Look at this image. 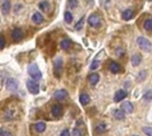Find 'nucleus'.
Segmentation results:
<instances>
[{
  "instance_id": "nucleus-21",
  "label": "nucleus",
  "mask_w": 152,
  "mask_h": 136,
  "mask_svg": "<svg viewBox=\"0 0 152 136\" xmlns=\"http://www.w3.org/2000/svg\"><path fill=\"white\" fill-rule=\"evenodd\" d=\"M46 128V125L44 122H39L36 125V130H37L38 133H43Z\"/></svg>"
},
{
  "instance_id": "nucleus-8",
  "label": "nucleus",
  "mask_w": 152,
  "mask_h": 136,
  "mask_svg": "<svg viewBox=\"0 0 152 136\" xmlns=\"http://www.w3.org/2000/svg\"><path fill=\"white\" fill-rule=\"evenodd\" d=\"M6 89L8 91H16L18 89V82L14 79V78H9L6 81V84H5Z\"/></svg>"
},
{
  "instance_id": "nucleus-2",
  "label": "nucleus",
  "mask_w": 152,
  "mask_h": 136,
  "mask_svg": "<svg viewBox=\"0 0 152 136\" xmlns=\"http://www.w3.org/2000/svg\"><path fill=\"white\" fill-rule=\"evenodd\" d=\"M137 44H139L140 48L145 52H149L152 49V44L150 41L143 37H139L137 38Z\"/></svg>"
},
{
  "instance_id": "nucleus-26",
  "label": "nucleus",
  "mask_w": 152,
  "mask_h": 136,
  "mask_svg": "<svg viewBox=\"0 0 152 136\" xmlns=\"http://www.w3.org/2000/svg\"><path fill=\"white\" fill-rule=\"evenodd\" d=\"M84 21H85V18L82 17L81 19L78 21V22L75 25V29H76L77 30H80L83 28V26H84Z\"/></svg>"
},
{
  "instance_id": "nucleus-13",
  "label": "nucleus",
  "mask_w": 152,
  "mask_h": 136,
  "mask_svg": "<svg viewBox=\"0 0 152 136\" xmlns=\"http://www.w3.org/2000/svg\"><path fill=\"white\" fill-rule=\"evenodd\" d=\"M43 21H44V18H43V15H42L40 13L37 12V13H35L33 14V16H32V22H33L34 23H36V24H40V23L43 22Z\"/></svg>"
},
{
  "instance_id": "nucleus-25",
  "label": "nucleus",
  "mask_w": 152,
  "mask_h": 136,
  "mask_svg": "<svg viewBox=\"0 0 152 136\" xmlns=\"http://www.w3.org/2000/svg\"><path fill=\"white\" fill-rule=\"evenodd\" d=\"M64 20L67 23H71V22L73 21V16L69 12H66L64 14Z\"/></svg>"
},
{
  "instance_id": "nucleus-10",
  "label": "nucleus",
  "mask_w": 152,
  "mask_h": 136,
  "mask_svg": "<svg viewBox=\"0 0 152 136\" xmlns=\"http://www.w3.org/2000/svg\"><path fill=\"white\" fill-rule=\"evenodd\" d=\"M127 96V93L124 90H118L117 93H116L115 96H114V101L116 102H119L121 101L126 98Z\"/></svg>"
},
{
  "instance_id": "nucleus-34",
  "label": "nucleus",
  "mask_w": 152,
  "mask_h": 136,
  "mask_svg": "<svg viewBox=\"0 0 152 136\" xmlns=\"http://www.w3.org/2000/svg\"><path fill=\"white\" fill-rule=\"evenodd\" d=\"M5 45V40L3 36H0V50H2Z\"/></svg>"
},
{
  "instance_id": "nucleus-11",
  "label": "nucleus",
  "mask_w": 152,
  "mask_h": 136,
  "mask_svg": "<svg viewBox=\"0 0 152 136\" xmlns=\"http://www.w3.org/2000/svg\"><path fill=\"white\" fill-rule=\"evenodd\" d=\"M121 108L126 113H132L133 111V105L130 102H124L121 105Z\"/></svg>"
},
{
  "instance_id": "nucleus-30",
  "label": "nucleus",
  "mask_w": 152,
  "mask_h": 136,
  "mask_svg": "<svg viewBox=\"0 0 152 136\" xmlns=\"http://www.w3.org/2000/svg\"><path fill=\"white\" fill-rule=\"evenodd\" d=\"M78 2L77 0H69V7L71 9H74L77 6Z\"/></svg>"
},
{
  "instance_id": "nucleus-9",
  "label": "nucleus",
  "mask_w": 152,
  "mask_h": 136,
  "mask_svg": "<svg viewBox=\"0 0 152 136\" xmlns=\"http://www.w3.org/2000/svg\"><path fill=\"white\" fill-rule=\"evenodd\" d=\"M23 37V32L21 29L19 28H16L14 30H13L12 31V38L13 39V41L15 42H18V41H20L22 40Z\"/></svg>"
},
{
  "instance_id": "nucleus-5",
  "label": "nucleus",
  "mask_w": 152,
  "mask_h": 136,
  "mask_svg": "<svg viewBox=\"0 0 152 136\" xmlns=\"http://www.w3.org/2000/svg\"><path fill=\"white\" fill-rule=\"evenodd\" d=\"M0 8L4 15H7L11 10V0H0Z\"/></svg>"
},
{
  "instance_id": "nucleus-6",
  "label": "nucleus",
  "mask_w": 152,
  "mask_h": 136,
  "mask_svg": "<svg viewBox=\"0 0 152 136\" xmlns=\"http://www.w3.org/2000/svg\"><path fill=\"white\" fill-rule=\"evenodd\" d=\"M88 23L93 28H98V27L101 26V19L100 17L97 14L93 13L92 15L89 16L88 18Z\"/></svg>"
},
{
  "instance_id": "nucleus-27",
  "label": "nucleus",
  "mask_w": 152,
  "mask_h": 136,
  "mask_svg": "<svg viewBox=\"0 0 152 136\" xmlns=\"http://www.w3.org/2000/svg\"><path fill=\"white\" fill-rule=\"evenodd\" d=\"M144 29L149 31L152 30V21L151 20H146V22H144Z\"/></svg>"
},
{
  "instance_id": "nucleus-7",
  "label": "nucleus",
  "mask_w": 152,
  "mask_h": 136,
  "mask_svg": "<svg viewBox=\"0 0 152 136\" xmlns=\"http://www.w3.org/2000/svg\"><path fill=\"white\" fill-rule=\"evenodd\" d=\"M69 95V93L67 92L66 90L64 89H61V90H58L56 92L53 94V98L57 101H61V100H64L68 97Z\"/></svg>"
},
{
  "instance_id": "nucleus-35",
  "label": "nucleus",
  "mask_w": 152,
  "mask_h": 136,
  "mask_svg": "<svg viewBox=\"0 0 152 136\" xmlns=\"http://www.w3.org/2000/svg\"><path fill=\"white\" fill-rule=\"evenodd\" d=\"M71 136H82V133L81 132H80L79 129L77 128H75L72 132V134H71Z\"/></svg>"
},
{
  "instance_id": "nucleus-33",
  "label": "nucleus",
  "mask_w": 152,
  "mask_h": 136,
  "mask_svg": "<svg viewBox=\"0 0 152 136\" xmlns=\"http://www.w3.org/2000/svg\"><path fill=\"white\" fill-rule=\"evenodd\" d=\"M0 136H13V135L10 132L5 131L3 129H0Z\"/></svg>"
},
{
  "instance_id": "nucleus-22",
  "label": "nucleus",
  "mask_w": 152,
  "mask_h": 136,
  "mask_svg": "<svg viewBox=\"0 0 152 136\" xmlns=\"http://www.w3.org/2000/svg\"><path fill=\"white\" fill-rule=\"evenodd\" d=\"M38 6H39V8L41 9L42 11L47 12L48 9H49V7H50V5H49V3H48L47 1H43V2H41V3L39 4Z\"/></svg>"
},
{
  "instance_id": "nucleus-20",
  "label": "nucleus",
  "mask_w": 152,
  "mask_h": 136,
  "mask_svg": "<svg viewBox=\"0 0 152 136\" xmlns=\"http://www.w3.org/2000/svg\"><path fill=\"white\" fill-rule=\"evenodd\" d=\"M114 116L116 119L118 120H122L124 118V112L123 110H116L114 111Z\"/></svg>"
},
{
  "instance_id": "nucleus-37",
  "label": "nucleus",
  "mask_w": 152,
  "mask_h": 136,
  "mask_svg": "<svg viewBox=\"0 0 152 136\" xmlns=\"http://www.w3.org/2000/svg\"><path fill=\"white\" fill-rule=\"evenodd\" d=\"M132 136H138V135H132Z\"/></svg>"
},
{
  "instance_id": "nucleus-17",
  "label": "nucleus",
  "mask_w": 152,
  "mask_h": 136,
  "mask_svg": "<svg viewBox=\"0 0 152 136\" xmlns=\"http://www.w3.org/2000/svg\"><path fill=\"white\" fill-rule=\"evenodd\" d=\"M99 80H100V77L97 73H93L89 76V82H90V84L93 86H95L98 82H99Z\"/></svg>"
},
{
  "instance_id": "nucleus-3",
  "label": "nucleus",
  "mask_w": 152,
  "mask_h": 136,
  "mask_svg": "<svg viewBox=\"0 0 152 136\" xmlns=\"http://www.w3.org/2000/svg\"><path fill=\"white\" fill-rule=\"evenodd\" d=\"M62 71V60L61 57H58L53 61V73L56 77H60Z\"/></svg>"
},
{
  "instance_id": "nucleus-32",
  "label": "nucleus",
  "mask_w": 152,
  "mask_h": 136,
  "mask_svg": "<svg viewBox=\"0 0 152 136\" xmlns=\"http://www.w3.org/2000/svg\"><path fill=\"white\" fill-rule=\"evenodd\" d=\"M99 65H100V62H99V61H93V62H92V64H91V69H96L98 67H99Z\"/></svg>"
},
{
  "instance_id": "nucleus-15",
  "label": "nucleus",
  "mask_w": 152,
  "mask_h": 136,
  "mask_svg": "<svg viewBox=\"0 0 152 136\" xmlns=\"http://www.w3.org/2000/svg\"><path fill=\"white\" fill-rule=\"evenodd\" d=\"M131 62H132V65L133 67H136V66L140 65L141 62V56L140 55V54H135V55H132V57L131 59Z\"/></svg>"
},
{
  "instance_id": "nucleus-31",
  "label": "nucleus",
  "mask_w": 152,
  "mask_h": 136,
  "mask_svg": "<svg viewBox=\"0 0 152 136\" xmlns=\"http://www.w3.org/2000/svg\"><path fill=\"white\" fill-rule=\"evenodd\" d=\"M144 100L147 102H150L152 100V92L151 91H148V92L144 94Z\"/></svg>"
},
{
  "instance_id": "nucleus-24",
  "label": "nucleus",
  "mask_w": 152,
  "mask_h": 136,
  "mask_svg": "<svg viewBox=\"0 0 152 136\" xmlns=\"http://www.w3.org/2000/svg\"><path fill=\"white\" fill-rule=\"evenodd\" d=\"M147 77V72L145 70H141L139 75L137 76V80L139 81V82H141V81H143Z\"/></svg>"
},
{
  "instance_id": "nucleus-14",
  "label": "nucleus",
  "mask_w": 152,
  "mask_h": 136,
  "mask_svg": "<svg viewBox=\"0 0 152 136\" xmlns=\"http://www.w3.org/2000/svg\"><path fill=\"white\" fill-rule=\"evenodd\" d=\"M110 71L112 72V73L117 74L121 70V67H120V65L118 64V62L112 61L110 64Z\"/></svg>"
},
{
  "instance_id": "nucleus-36",
  "label": "nucleus",
  "mask_w": 152,
  "mask_h": 136,
  "mask_svg": "<svg viewBox=\"0 0 152 136\" xmlns=\"http://www.w3.org/2000/svg\"><path fill=\"white\" fill-rule=\"evenodd\" d=\"M69 135H70V133H69V131L68 129L63 130L60 134V136H69Z\"/></svg>"
},
{
  "instance_id": "nucleus-23",
  "label": "nucleus",
  "mask_w": 152,
  "mask_h": 136,
  "mask_svg": "<svg viewBox=\"0 0 152 136\" xmlns=\"http://www.w3.org/2000/svg\"><path fill=\"white\" fill-rule=\"evenodd\" d=\"M96 132L98 133H102L106 131V125L104 123H100L99 125H98L96 126Z\"/></svg>"
},
{
  "instance_id": "nucleus-1",
  "label": "nucleus",
  "mask_w": 152,
  "mask_h": 136,
  "mask_svg": "<svg viewBox=\"0 0 152 136\" xmlns=\"http://www.w3.org/2000/svg\"><path fill=\"white\" fill-rule=\"evenodd\" d=\"M28 73L34 80H39L42 77V73L36 63H31L28 67Z\"/></svg>"
},
{
  "instance_id": "nucleus-28",
  "label": "nucleus",
  "mask_w": 152,
  "mask_h": 136,
  "mask_svg": "<svg viewBox=\"0 0 152 136\" xmlns=\"http://www.w3.org/2000/svg\"><path fill=\"white\" fill-rule=\"evenodd\" d=\"M142 132L144 133L147 136H152V127H149V126H145L142 128Z\"/></svg>"
},
{
  "instance_id": "nucleus-29",
  "label": "nucleus",
  "mask_w": 152,
  "mask_h": 136,
  "mask_svg": "<svg viewBox=\"0 0 152 136\" xmlns=\"http://www.w3.org/2000/svg\"><path fill=\"white\" fill-rule=\"evenodd\" d=\"M13 113L12 110H8L5 111V118L6 120H10V119L13 118Z\"/></svg>"
},
{
  "instance_id": "nucleus-19",
  "label": "nucleus",
  "mask_w": 152,
  "mask_h": 136,
  "mask_svg": "<svg viewBox=\"0 0 152 136\" xmlns=\"http://www.w3.org/2000/svg\"><path fill=\"white\" fill-rule=\"evenodd\" d=\"M60 45H61V49H63V50H68L69 47H70V45H71V41L69 39V38H65V39H63L61 42V44H60Z\"/></svg>"
},
{
  "instance_id": "nucleus-4",
  "label": "nucleus",
  "mask_w": 152,
  "mask_h": 136,
  "mask_svg": "<svg viewBox=\"0 0 152 136\" xmlns=\"http://www.w3.org/2000/svg\"><path fill=\"white\" fill-rule=\"evenodd\" d=\"M27 88H28L29 92L32 94H38L39 93V85L36 82V80H28L27 81Z\"/></svg>"
},
{
  "instance_id": "nucleus-12",
  "label": "nucleus",
  "mask_w": 152,
  "mask_h": 136,
  "mask_svg": "<svg viewBox=\"0 0 152 136\" xmlns=\"http://www.w3.org/2000/svg\"><path fill=\"white\" fill-rule=\"evenodd\" d=\"M52 114L54 116H60L62 114V106L61 104H54L52 107Z\"/></svg>"
},
{
  "instance_id": "nucleus-16",
  "label": "nucleus",
  "mask_w": 152,
  "mask_h": 136,
  "mask_svg": "<svg viewBox=\"0 0 152 136\" xmlns=\"http://www.w3.org/2000/svg\"><path fill=\"white\" fill-rule=\"evenodd\" d=\"M132 17H133V13L130 9H126V10H124L122 13V18L124 21H129Z\"/></svg>"
},
{
  "instance_id": "nucleus-18",
  "label": "nucleus",
  "mask_w": 152,
  "mask_h": 136,
  "mask_svg": "<svg viewBox=\"0 0 152 136\" xmlns=\"http://www.w3.org/2000/svg\"><path fill=\"white\" fill-rule=\"evenodd\" d=\"M79 102L82 105H86L90 102V97H89L87 94H82L79 97Z\"/></svg>"
}]
</instances>
